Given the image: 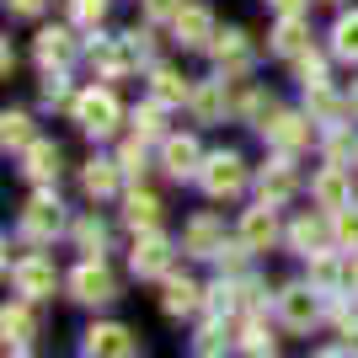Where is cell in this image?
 I'll return each instance as SVG.
<instances>
[{"label":"cell","mask_w":358,"mask_h":358,"mask_svg":"<svg viewBox=\"0 0 358 358\" xmlns=\"http://www.w3.org/2000/svg\"><path fill=\"white\" fill-rule=\"evenodd\" d=\"M327 6H343V0H327Z\"/></svg>","instance_id":"47"},{"label":"cell","mask_w":358,"mask_h":358,"mask_svg":"<svg viewBox=\"0 0 358 358\" xmlns=\"http://www.w3.org/2000/svg\"><path fill=\"white\" fill-rule=\"evenodd\" d=\"M289 252H299V257H321V252H331L337 246V230H331V214H299L294 224H289Z\"/></svg>","instance_id":"10"},{"label":"cell","mask_w":358,"mask_h":358,"mask_svg":"<svg viewBox=\"0 0 358 358\" xmlns=\"http://www.w3.org/2000/svg\"><path fill=\"white\" fill-rule=\"evenodd\" d=\"M236 343L246 348V353H252V358H262V353H273V327H262V321H257V315H252V321L241 327V337H236Z\"/></svg>","instance_id":"34"},{"label":"cell","mask_w":358,"mask_h":358,"mask_svg":"<svg viewBox=\"0 0 358 358\" xmlns=\"http://www.w3.org/2000/svg\"><path fill=\"white\" fill-rule=\"evenodd\" d=\"M315 358H353V353H348V348H321Z\"/></svg>","instance_id":"44"},{"label":"cell","mask_w":358,"mask_h":358,"mask_svg":"<svg viewBox=\"0 0 358 358\" xmlns=\"http://www.w3.org/2000/svg\"><path fill=\"white\" fill-rule=\"evenodd\" d=\"M331 54L343 64H358V6L337 16V27H331Z\"/></svg>","instance_id":"27"},{"label":"cell","mask_w":358,"mask_h":358,"mask_svg":"<svg viewBox=\"0 0 358 358\" xmlns=\"http://www.w3.org/2000/svg\"><path fill=\"white\" fill-rule=\"evenodd\" d=\"M262 139H268L278 155H299V150L315 139V118L310 113H284V107H278V118L262 129Z\"/></svg>","instance_id":"9"},{"label":"cell","mask_w":358,"mask_h":358,"mask_svg":"<svg viewBox=\"0 0 358 358\" xmlns=\"http://www.w3.org/2000/svg\"><path fill=\"white\" fill-rule=\"evenodd\" d=\"M257 193H262V203H289V198L299 193V171H294V155H273L262 171H257Z\"/></svg>","instance_id":"14"},{"label":"cell","mask_w":358,"mask_h":358,"mask_svg":"<svg viewBox=\"0 0 358 358\" xmlns=\"http://www.w3.org/2000/svg\"><path fill=\"white\" fill-rule=\"evenodd\" d=\"M343 337H348V343H343V348H348V353H353V358H358V321H348V327H343Z\"/></svg>","instance_id":"43"},{"label":"cell","mask_w":358,"mask_h":358,"mask_svg":"<svg viewBox=\"0 0 358 358\" xmlns=\"http://www.w3.org/2000/svg\"><path fill=\"white\" fill-rule=\"evenodd\" d=\"M182 252L187 257H220L224 252V220L220 214H193L182 224Z\"/></svg>","instance_id":"19"},{"label":"cell","mask_w":358,"mask_h":358,"mask_svg":"<svg viewBox=\"0 0 358 358\" xmlns=\"http://www.w3.org/2000/svg\"><path fill=\"white\" fill-rule=\"evenodd\" d=\"M278 236H289L284 224H278V209H273V203H257V209H246L241 214V230H236V241L241 246H246V252H273V246H278Z\"/></svg>","instance_id":"8"},{"label":"cell","mask_w":358,"mask_h":358,"mask_svg":"<svg viewBox=\"0 0 358 358\" xmlns=\"http://www.w3.org/2000/svg\"><path fill=\"white\" fill-rule=\"evenodd\" d=\"M241 96H246V86L230 80V75H220V80H198L193 96H187V113H193V123H224L230 113L241 118Z\"/></svg>","instance_id":"1"},{"label":"cell","mask_w":358,"mask_h":358,"mask_svg":"<svg viewBox=\"0 0 358 358\" xmlns=\"http://www.w3.org/2000/svg\"><path fill=\"white\" fill-rule=\"evenodd\" d=\"M59 166H64V150L54 145V139H32V145L22 150V177H27L32 187H54V182H59Z\"/></svg>","instance_id":"15"},{"label":"cell","mask_w":358,"mask_h":358,"mask_svg":"<svg viewBox=\"0 0 358 358\" xmlns=\"http://www.w3.org/2000/svg\"><path fill=\"white\" fill-rule=\"evenodd\" d=\"M310 38H315V32H310V22H305V16H278V27H273V54H278V59H289V64H294L299 59V54H310Z\"/></svg>","instance_id":"22"},{"label":"cell","mask_w":358,"mask_h":358,"mask_svg":"<svg viewBox=\"0 0 358 358\" xmlns=\"http://www.w3.org/2000/svg\"><path fill=\"white\" fill-rule=\"evenodd\" d=\"M32 113H22V107H16V113H6V118H0V145L6 150H27L32 145Z\"/></svg>","instance_id":"28"},{"label":"cell","mask_w":358,"mask_h":358,"mask_svg":"<svg viewBox=\"0 0 358 358\" xmlns=\"http://www.w3.org/2000/svg\"><path fill=\"white\" fill-rule=\"evenodd\" d=\"M203 305V289L193 278H166V294H161V310L166 315H193Z\"/></svg>","instance_id":"25"},{"label":"cell","mask_w":358,"mask_h":358,"mask_svg":"<svg viewBox=\"0 0 358 358\" xmlns=\"http://www.w3.org/2000/svg\"><path fill=\"white\" fill-rule=\"evenodd\" d=\"M273 11L278 16H305V6H310V0H268Z\"/></svg>","instance_id":"42"},{"label":"cell","mask_w":358,"mask_h":358,"mask_svg":"<svg viewBox=\"0 0 358 358\" xmlns=\"http://www.w3.org/2000/svg\"><path fill=\"white\" fill-rule=\"evenodd\" d=\"M294 75H299V86H321V80H327V59H321V54H299L294 59Z\"/></svg>","instance_id":"38"},{"label":"cell","mask_w":358,"mask_h":358,"mask_svg":"<svg viewBox=\"0 0 358 358\" xmlns=\"http://www.w3.org/2000/svg\"><path fill=\"white\" fill-rule=\"evenodd\" d=\"M262 358H273V353H262Z\"/></svg>","instance_id":"49"},{"label":"cell","mask_w":358,"mask_h":358,"mask_svg":"<svg viewBox=\"0 0 358 358\" xmlns=\"http://www.w3.org/2000/svg\"><path fill=\"white\" fill-rule=\"evenodd\" d=\"M86 59H91V70L102 75V80H123V75L134 70V48H129V38H96V43L86 48Z\"/></svg>","instance_id":"17"},{"label":"cell","mask_w":358,"mask_h":358,"mask_svg":"<svg viewBox=\"0 0 358 358\" xmlns=\"http://www.w3.org/2000/svg\"><path fill=\"white\" fill-rule=\"evenodd\" d=\"M182 6H187V0H145V16L150 22H177Z\"/></svg>","instance_id":"40"},{"label":"cell","mask_w":358,"mask_h":358,"mask_svg":"<svg viewBox=\"0 0 358 358\" xmlns=\"http://www.w3.org/2000/svg\"><path fill=\"white\" fill-rule=\"evenodd\" d=\"M198 358H220L224 353V348H230V337H224V327H220V321H209V327H203V331H198Z\"/></svg>","instance_id":"37"},{"label":"cell","mask_w":358,"mask_h":358,"mask_svg":"<svg viewBox=\"0 0 358 358\" xmlns=\"http://www.w3.org/2000/svg\"><path fill=\"white\" fill-rule=\"evenodd\" d=\"M278 315L289 331H310L321 321V289L315 284H284L278 289Z\"/></svg>","instance_id":"7"},{"label":"cell","mask_w":358,"mask_h":358,"mask_svg":"<svg viewBox=\"0 0 358 358\" xmlns=\"http://www.w3.org/2000/svg\"><path fill=\"white\" fill-rule=\"evenodd\" d=\"M70 299H80V305H113L118 299V273L107 268L102 257H86L70 273Z\"/></svg>","instance_id":"6"},{"label":"cell","mask_w":358,"mask_h":358,"mask_svg":"<svg viewBox=\"0 0 358 358\" xmlns=\"http://www.w3.org/2000/svg\"><path fill=\"white\" fill-rule=\"evenodd\" d=\"M134 134L139 139H166V102L150 96L145 107H134Z\"/></svg>","instance_id":"32"},{"label":"cell","mask_w":358,"mask_h":358,"mask_svg":"<svg viewBox=\"0 0 358 358\" xmlns=\"http://www.w3.org/2000/svg\"><path fill=\"white\" fill-rule=\"evenodd\" d=\"M118 182H123V166L118 161H86V166H80V193L96 198V203L118 193Z\"/></svg>","instance_id":"23"},{"label":"cell","mask_w":358,"mask_h":358,"mask_svg":"<svg viewBox=\"0 0 358 358\" xmlns=\"http://www.w3.org/2000/svg\"><path fill=\"white\" fill-rule=\"evenodd\" d=\"M348 107H353V113H358V86H353V96H348Z\"/></svg>","instance_id":"46"},{"label":"cell","mask_w":358,"mask_h":358,"mask_svg":"<svg viewBox=\"0 0 358 358\" xmlns=\"http://www.w3.org/2000/svg\"><path fill=\"white\" fill-rule=\"evenodd\" d=\"M38 96H43V107H75L70 75H64V70H48V75H43V91H38Z\"/></svg>","instance_id":"33"},{"label":"cell","mask_w":358,"mask_h":358,"mask_svg":"<svg viewBox=\"0 0 358 358\" xmlns=\"http://www.w3.org/2000/svg\"><path fill=\"white\" fill-rule=\"evenodd\" d=\"M214 64H220V75H230V80H241V75L257 64V48H252V32H241V27H224L220 38H214Z\"/></svg>","instance_id":"11"},{"label":"cell","mask_w":358,"mask_h":358,"mask_svg":"<svg viewBox=\"0 0 358 358\" xmlns=\"http://www.w3.org/2000/svg\"><path fill=\"white\" fill-rule=\"evenodd\" d=\"M16 358H27V353H16Z\"/></svg>","instance_id":"48"},{"label":"cell","mask_w":358,"mask_h":358,"mask_svg":"<svg viewBox=\"0 0 358 358\" xmlns=\"http://www.w3.org/2000/svg\"><path fill=\"white\" fill-rule=\"evenodd\" d=\"M118 166H123V177H139V171H145V139H139V134L118 150Z\"/></svg>","instance_id":"39"},{"label":"cell","mask_w":358,"mask_h":358,"mask_svg":"<svg viewBox=\"0 0 358 358\" xmlns=\"http://www.w3.org/2000/svg\"><path fill=\"white\" fill-rule=\"evenodd\" d=\"M86 358H139V337L118 321H102V327L86 331V343H80Z\"/></svg>","instance_id":"12"},{"label":"cell","mask_w":358,"mask_h":358,"mask_svg":"<svg viewBox=\"0 0 358 358\" xmlns=\"http://www.w3.org/2000/svg\"><path fill=\"white\" fill-rule=\"evenodd\" d=\"M32 59H38V70H64V64L75 59V32L70 27H43L38 38H32Z\"/></svg>","instance_id":"21"},{"label":"cell","mask_w":358,"mask_h":358,"mask_svg":"<svg viewBox=\"0 0 358 358\" xmlns=\"http://www.w3.org/2000/svg\"><path fill=\"white\" fill-rule=\"evenodd\" d=\"M70 118H75V129H80L86 139H107L123 123V107H118V96H113V86H91V91L75 96Z\"/></svg>","instance_id":"2"},{"label":"cell","mask_w":358,"mask_h":358,"mask_svg":"<svg viewBox=\"0 0 358 358\" xmlns=\"http://www.w3.org/2000/svg\"><path fill=\"white\" fill-rule=\"evenodd\" d=\"M107 241H113V236H107V224L96 220V214L75 220V246H80L86 257H102V252H107Z\"/></svg>","instance_id":"31"},{"label":"cell","mask_w":358,"mask_h":358,"mask_svg":"<svg viewBox=\"0 0 358 358\" xmlns=\"http://www.w3.org/2000/svg\"><path fill=\"white\" fill-rule=\"evenodd\" d=\"M310 198H315L327 214L348 209V203H353V177H348V166H331V161H327V166L310 177Z\"/></svg>","instance_id":"16"},{"label":"cell","mask_w":358,"mask_h":358,"mask_svg":"<svg viewBox=\"0 0 358 358\" xmlns=\"http://www.w3.org/2000/svg\"><path fill=\"white\" fill-rule=\"evenodd\" d=\"M48 6H54V0H6V11H11V16H43Z\"/></svg>","instance_id":"41"},{"label":"cell","mask_w":358,"mask_h":358,"mask_svg":"<svg viewBox=\"0 0 358 358\" xmlns=\"http://www.w3.org/2000/svg\"><path fill=\"white\" fill-rule=\"evenodd\" d=\"M64 6H70V22H75V27H102V16H107L113 0H64Z\"/></svg>","instance_id":"35"},{"label":"cell","mask_w":358,"mask_h":358,"mask_svg":"<svg viewBox=\"0 0 358 358\" xmlns=\"http://www.w3.org/2000/svg\"><path fill=\"white\" fill-rule=\"evenodd\" d=\"M331 230H337V246H353L358 252V203H348V209L331 214Z\"/></svg>","instance_id":"36"},{"label":"cell","mask_w":358,"mask_h":358,"mask_svg":"<svg viewBox=\"0 0 358 358\" xmlns=\"http://www.w3.org/2000/svg\"><path fill=\"white\" fill-rule=\"evenodd\" d=\"M6 273H11L16 294L27 299V305L48 299V294H54V284H59V273H54V262H48L43 252H27V257H16V262H6Z\"/></svg>","instance_id":"5"},{"label":"cell","mask_w":358,"mask_h":358,"mask_svg":"<svg viewBox=\"0 0 358 358\" xmlns=\"http://www.w3.org/2000/svg\"><path fill=\"white\" fill-rule=\"evenodd\" d=\"M129 268H134V278H166V273H171V241H166L161 230H145V236L134 241Z\"/></svg>","instance_id":"20"},{"label":"cell","mask_w":358,"mask_h":358,"mask_svg":"<svg viewBox=\"0 0 358 358\" xmlns=\"http://www.w3.org/2000/svg\"><path fill=\"white\" fill-rule=\"evenodd\" d=\"M150 96L166 102V107H177V102L193 96V80H187L182 70H171V64H150Z\"/></svg>","instance_id":"24"},{"label":"cell","mask_w":358,"mask_h":358,"mask_svg":"<svg viewBox=\"0 0 358 358\" xmlns=\"http://www.w3.org/2000/svg\"><path fill=\"white\" fill-rule=\"evenodd\" d=\"M343 278H353V273H343V262L331 252H321V257H310V284L321 289V294H337V284Z\"/></svg>","instance_id":"29"},{"label":"cell","mask_w":358,"mask_h":358,"mask_svg":"<svg viewBox=\"0 0 358 358\" xmlns=\"http://www.w3.org/2000/svg\"><path fill=\"white\" fill-rule=\"evenodd\" d=\"M348 273H353V278H348V284H353V289H358V257H353V262H348Z\"/></svg>","instance_id":"45"},{"label":"cell","mask_w":358,"mask_h":358,"mask_svg":"<svg viewBox=\"0 0 358 358\" xmlns=\"http://www.w3.org/2000/svg\"><path fill=\"white\" fill-rule=\"evenodd\" d=\"M171 38H177L182 48H214V38H220L214 11H209V6H198V0H187V6L177 11V22H171Z\"/></svg>","instance_id":"13"},{"label":"cell","mask_w":358,"mask_h":358,"mask_svg":"<svg viewBox=\"0 0 358 358\" xmlns=\"http://www.w3.org/2000/svg\"><path fill=\"white\" fill-rule=\"evenodd\" d=\"M64 230V203L54 187H38L32 193V203L22 209V224H16V236L27 241V246H48V241Z\"/></svg>","instance_id":"3"},{"label":"cell","mask_w":358,"mask_h":358,"mask_svg":"<svg viewBox=\"0 0 358 358\" xmlns=\"http://www.w3.org/2000/svg\"><path fill=\"white\" fill-rule=\"evenodd\" d=\"M161 166H166V177H177V182L198 177V171H203V150H198V139L193 134H166L161 139Z\"/></svg>","instance_id":"18"},{"label":"cell","mask_w":358,"mask_h":358,"mask_svg":"<svg viewBox=\"0 0 358 358\" xmlns=\"http://www.w3.org/2000/svg\"><path fill=\"white\" fill-rule=\"evenodd\" d=\"M123 224H129V230H139V236H145V230H155V224H161V198H155V193H129Z\"/></svg>","instance_id":"26"},{"label":"cell","mask_w":358,"mask_h":358,"mask_svg":"<svg viewBox=\"0 0 358 358\" xmlns=\"http://www.w3.org/2000/svg\"><path fill=\"white\" fill-rule=\"evenodd\" d=\"M198 187H203L209 198H241V193H246V161H241L236 150H214V155H203Z\"/></svg>","instance_id":"4"},{"label":"cell","mask_w":358,"mask_h":358,"mask_svg":"<svg viewBox=\"0 0 358 358\" xmlns=\"http://www.w3.org/2000/svg\"><path fill=\"white\" fill-rule=\"evenodd\" d=\"M0 331H6V343H32V331H38V321H32L27 305H6V315H0Z\"/></svg>","instance_id":"30"}]
</instances>
